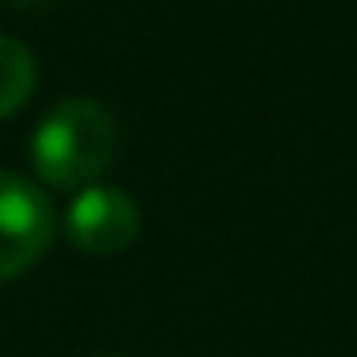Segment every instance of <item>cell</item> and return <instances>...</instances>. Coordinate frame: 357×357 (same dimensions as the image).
I'll use <instances>...</instances> for the list:
<instances>
[{"mask_svg": "<svg viewBox=\"0 0 357 357\" xmlns=\"http://www.w3.org/2000/svg\"><path fill=\"white\" fill-rule=\"evenodd\" d=\"M114 151H118V126H114V114L97 101L55 105L30 139V160L38 176L55 190L97 185V176L109 168Z\"/></svg>", "mask_w": 357, "mask_h": 357, "instance_id": "1", "label": "cell"}, {"mask_svg": "<svg viewBox=\"0 0 357 357\" xmlns=\"http://www.w3.org/2000/svg\"><path fill=\"white\" fill-rule=\"evenodd\" d=\"M55 236V211L43 190L17 172H0V282L26 273Z\"/></svg>", "mask_w": 357, "mask_h": 357, "instance_id": "2", "label": "cell"}, {"mask_svg": "<svg viewBox=\"0 0 357 357\" xmlns=\"http://www.w3.org/2000/svg\"><path fill=\"white\" fill-rule=\"evenodd\" d=\"M68 240L80 252L93 257H109L122 252L126 244H135L139 236V206L130 194L114 190V185H84L72 206H68Z\"/></svg>", "mask_w": 357, "mask_h": 357, "instance_id": "3", "label": "cell"}, {"mask_svg": "<svg viewBox=\"0 0 357 357\" xmlns=\"http://www.w3.org/2000/svg\"><path fill=\"white\" fill-rule=\"evenodd\" d=\"M34 80H38L34 51L9 34H0V118H9L13 109L26 105V97L34 93Z\"/></svg>", "mask_w": 357, "mask_h": 357, "instance_id": "4", "label": "cell"}, {"mask_svg": "<svg viewBox=\"0 0 357 357\" xmlns=\"http://www.w3.org/2000/svg\"><path fill=\"white\" fill-rule=\"evenodd\" d=\"M9 5H22V9H30V5H47V0H9Z\"/></svg>", "mask_w": 357, "mask_h": 357, "instance_id": "5", "label": "cell"}]
</instances>
